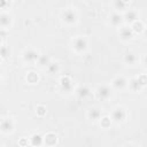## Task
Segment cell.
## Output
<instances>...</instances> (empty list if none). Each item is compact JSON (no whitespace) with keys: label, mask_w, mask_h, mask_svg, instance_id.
I'll use <instances>...</instances> for the list:
<instances>
[{"label":"cell","mask_w":147,"mask_h":147,"mask_svg":"<svg viewBox=\"0 0 147 147\" xmlns=\"http://www.w3.org/2000/svg\"><path fill=\"white\" fill-rule=\"evenodd\" d=\"M62 21L68 25L75 24L77 22V13L71 8L64 9L62 11Z\"/></svg>","instance_id":"cell-1"},{"label":"cell","mask_w":147,"mask_h":147,"mask_svg":"<svg viewBox=\"0 0 147 147\" xmlns=\"http://www.w3.org/2000/svg\"><path fill=\"white\" fill-rule=\"evenodd\" d=\"M72 47L77 53H83L87 48V40L84 37L78 36L72 40Z\"/></svg>","instance_id":"cell-2"},{"label":"cell","mask_w":147,"mask_h":147,"mask_svg":"<svg viewBox=\"0 0 147 147\" xmlns=\"http://www.w3.org/2000/svg\"><path fill=\"white\" fill-rule=\"evenodd\" d=\"M126 118V111L122 107H117L111 111V119L115 123H122Z\"/></svg>","instance_id":"cell-3"},{"label":"cell","mask_w":147,"mask_h":147,"mask_svg":"<svg viewBox=\"0 0 147 147\" xmlns=\"http://www.w3.org/2000/svg\"><path fill=\"white\" fill-rule=\"evenodd\" d=\"M39 56H40V55L38 54V52L34 51V49H32V48L26 49V51L23 53V59H24V61L28 62V63H34V62H37L38 59H39Z\"/></svg>","instance_id":"cell-4"},{"label":"cell","mask_w":147,"mask_h":147,"mask_svg":"<svg viewBox=\"0 0 147 147\" xmlns=\"http://www.w3.org/2000/svg\"><path fill=\"white\" fill-rule=\"evenodd\" d=\"M96 95H98V98L101 99V100H107V99H109L110 95H111V90H110L109 86H107V85H100V86H98V88H96Z\"/></svg>","instance_id":"cell-5"},{"label":"cell","mask_w":147,"mask_h":147,"mask_svg":"<svg viewBox=\"0 0 147 147\" xmlns=\"http://www.w3.org/2000/svg\"><path fill=\"white\" fill-rule=\"evenodd\" d=\"M123 18H124L125 22L132 23V24H133L134 22L139 21V20H138V13H137V10H134V9L125 10V13L123 14Z\"/></svg>","instance_id":"cell-6"},{"label":"cell","mask_w":147,"mask_h":147,"mask_svg":"<svg viewBox=\"0 0 147 147\" xmlns=\"http://www.w3.org/2000/svg\"><path fill=\"white\" fill-rule=\"evenodd\" d=\"M60 85H61V88L67 93L72 91V80L68 76H62L60 78Z\"/></svg>","instance_id":"cell-7"},{"label":"cell","mask_w":147,"mask_h":147,"mask_svg":"<svg viewBox=\"0 0 147 147\" xmlns=\"http://www.w3.org/2000/svg\"><path fill=\"white\" fill-rule=\"evenodd\" d=\"M126 85H127V82L123 76H118V77L114 78L111 82V86L116 90H123Z\"/></svg>","instance_id":"cell-8"},{"label":"cell","mask_w":147,"mask_h":147,"mask_svg":"<svg viewBox=\"0 0 147 147\" xmlns=\"http://www.w3.org/2000/svg\"><path fill=\"white\" fill-rule=\"evenodd\" d=\"M123 21H124L123 15L119 14V13H117V11L110 14V16H109V22H110V24H111L113 26H119Z\"/></svg>","instance_id":"cell-9"},{"label":"cell","mask_w":147,"mask_h":147,"mask_svg":"<svg viewBox=\"0 0 147 147\" xmlns=\"http://www.w3.org/2000/svg\"><path fill=\"white\" fill-rule=\"evenodd\" d=\"M138 60V56L134 52H126L124 54V57H123V61L125 64L127 65H133Z\"/></svg>","instance_id":"cell-10"},{"label":"cell","mask_w":147,"mask_h":147,"mask_svg":"<svg viewBox=\"0 0 147 147\" xmlns=\"http://www.w3.org/2000/svg\"><path fill=\"white\" fill-rule=\"evenodd\" d=\"M119 37L123 40H129L133 37V30L132 28H127V26H123L119 30Z\"/></svg>","instance_id":"cell-11"},{"label":"cell","mask_w":147,"mask_h":147,"mask_svg":"<svg viewBox=\"0 0 147 147\" xmlns=\"http://www.w3.org/2000/svg\"><path fill=\"white\" fill-rule=\"evenodd\" d=\"M87 117H88L91 121H93V122L99 121V119L101 118V111H100V109L96 108V107L91 108V109L87 111Z\"/></svg>","instance_id":"cell-12"},{"label":"cell","mask_w":147,"mask_h":147,"mask_svg":"<svg viewBox=\"0 0 147 147\" xmlns=\"http://www.w3.org/2000/svg\"><path fill=\"white\" fill-rule=\"evenodd\" d=\"M13 129H14V123H13V121L10 118L2 119V122H1V131L3 133L10 132V131H13Z\"/></svg>","instance_id":"cell-13"},{"label":"cell","mask_w":147,"mask_h":147,"mask_svg":"<svg viewBox=\"0 0 147 147\" xmlns=\"http://www.w3.org/2000/svg\"><path fill=\"white\" fill-rule=\"evenodd\" d=\"M0 24L2 28H8L11 24V18L7 13H1L0 14Z\"/></svg>","instance_id":"cell-14"},{"label":"cell","mask_w":147,"mask_h":147,"mask_svg":"<svg viewBox=\"0 0 147 147\" xmlns=\"http://www.w3.org/2000/svg\"><path fill=\"white\" fill-rule=\"evenodd\" d=\"M90 88L86 86V85H82V86H79L77 90H76V93H77V95L80 98V99H85L86 96H88L90 95Z\"/></svg>","instance_id":"cell-15"},{"label":"cell","mask_w":147,"mask_h":147,"mask_svg":"<svg viewBox=\"0 0 147 147\" xmlns=\"http://www.w3.org/2000/svg\"><path fill=\"white\" fill-rule=\"evenodd\" d=\"M30 141H31V144H32L34 147H39V146L42 145V142H45V141H44V138H42L40 134H38V133L32 134L31 138H30Z\"/></svg>","instance_id":"cell-16"},{"label":"cell","mask_w":147,"mask_h":147,"mask_svg":"<svg viewBox=\"0 0 147 147\" xmlns=\"http://www.w3.org/2000/svg\"><path fill=\"white\" fill-rule=\"evenodd\" d=\"M129 86H130V90H131V91H133V92H138V91H140V90L142 88V85L139 83V80H138L137 78L131 79V82H130Z\"/></svg>","instance_id":"cell-17"},{"label":"cell","mask_w":147,"mask_h":147,"mask_svg":"<svg viewBox=\"0 0 147 147\" xmlns=\"http://www.w3.org/2000/svg\"><path fill=\"white\" fill-rule=\"evenodd\" d=\"M38 64L40 65V67H48V64L51 63V61H49V57L47 56V55H40L39 56V59H38Z\"/></svg>","instance_id":"cell-18"},{"label":"cell","mask_w":147,"mask_h":147,"mask_svg":"<svg viewBox=\"0 0 147 147\" xmlns=\"http://www.w3.org/2000/svg\"><path fill=\"white\" fill-rule=\"evenodd\" d=\"M59 70H60V65L59 63H55V62H51L47 67V71L49 74H57Z\"/></svg>","instance_id":"cell-19"},{"label":"cell","mask_w":147,"mask_h":147,"mask_svg":"<svg viewBox=\"0 0 147 147\" xmlns=\"http://www.w3.org/2000/svg\"><path fill=\"white\" fill-rule=\"evenodd\" d=\"M44 141H45L47 145L53 146V145L56 142V136L53 134V133H49V134H47V136L44 138Z\"/></svg>","instance_id":"cell-20"},{"label":"cell","mask_w":147,"mask_h":147,"mask_svg":"<svg viewBox=\"0 0 147 147\" xmlns=\"http://www.w3.org/2000/svg\"><path fill=\"white\" fill-rule=\"evenodd\" d=\"M126 5L127 3L125 1H122V0H116L114 2V7L117 10H124V9H126Z\"/></svg>","instance_id":"cell-21"},{"label":"cell","mask_w":147,"mask_h":147,"mask_svg":"<svg viewBox=\"0 0 147 147\" xmlns=\"http://www.w3.org/2000/svg\"><path fill=\"white\" fill-rule=\"evenodd\" d=\"M132 30H133V31H137V32H141V31L144 30V25H142V23H141L140 21L134 22V23L132 24Z\"/></svg>","instance_id":"cell-22"},{"label":"cell","mask_w":147,"mask_h":147,"mask_svg":"<svg viewBox=\"0 0 147 147\" xmlns=\"http://www.w3.org/2000/svg\"><path fill=\"white\" fill-rule=\"evenodd\" d=\"M26 79H28L30 83H37L38 76L36 75V72H29V75L26 76Z\"/></svg>","instance_id":"cell-23"},{"label":"cell","mask_w":147,"mask_h":147,"mask_svg":"<svg viewBox=\"0 0 147 147\" xmlns=\"http://www.w3.org/2000/svg\"><path fill=\"white\" fill-rule=\"evenodd\" d=\"M36 111H37V115L44 116V115L46 114V107H44V106H37Z\"/></svg>","instance_id":"cell-24"},{"label":"cell","mask_w":147,"mask_h":147,"mask_svg":"<svg viewBox=\"0 0 147 147\" xmlns=\"http://www.w3.org/2000/svg\"><path fill=\"white\" fill-rule=\"evenodd\" d=\"M137 79H138V80H139V83L142 85V87L147 84V76H146V75H141V76L137 77Z\"/></svg>","instance_id":"cell-25"},{"label":"cell","mask_w":147,"mask_h":147,"mask_svg":"<svg viewBox=\"0 0 147 147\" xmlns=\"http://www.w3.org/2000/svg\"><path fill=\"white\" fill-rule=\"evenodd\" d=\"M9 53H10L9 48H7L6 46H2L1 47V55H2V57H6L7 55H9Z\"/></svg>","instance_id":"cell-26"},{"label":"cell","mask_w":147,"mask_h":147,"mask_svg":"<svg viewBox=\"0 0 147 147\" xmlns=\"http://www.w3.org/2000/svg\"><path fill=\"white\" fill-rule=\"evenodd\" d=\"M101 122H102V125H103L105 127H107V126H108V124L110 123V119H109L108 117H105V118H102V119H101Z\"/></svg>","instance_id":"cell-27"},{"label":"cell","mask_w":147,"mask_h":147,"mask_svg":"<svg viewBox=\"0 0 147 147\" xmlns=\"http://www.w3.org/2000/svg\"><path fill=\"white\" fill-rule=\"evenodd\" d=\"M144 65H145V67L147 68V55H146V56L144 57Z\"/></svg>","instance_id":"cell-28"},{"label":"cell","mask_w":147,"mask_h":147,"mask_svg":"<svg viewBox=\"0 0 147 147\" xmlns=\"http://www.w3.org/2000/svg\"><path fill=\"white\" fill-rule=\"evenodd\" d=\"M144 31H145V37H146V38H147V28H146V29H145V30H144Z\"/></svg>","instance_id":"cell-29"},{"label":"cell","mask_w":147,"mask_h":147,"mask_svg":"<svg viewBox=\"0 0 147 147\" xmlns=\"http://www.w3.org/2000/svg\"><path fill=\"white\" fill-rule=\"evenodd\" d=\"M126 147H138V146H136V145H129V146H126Z\"/></svg>","instance_id":"cell-30"}]
</instances>
